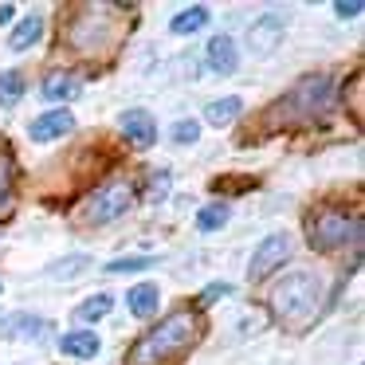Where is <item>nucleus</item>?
I'll return each mask as SVG.
<instances>
[{"label":"nucleus","mask_w":365,"mask_h":365,"mask_svg":"<svg viewBox=\"0 0 365 365\" xmlns=\"http://www.w3.org/2000/svg\"><path fill=\"white\" fill-rule=\"evenodd\" d=\"M192 338H197V314L192 310H173L150 334H142V341L130 349V365H161L173 354H181Z\"/></svg>","instance_id":"obj_1"},{"label":"nucleus","mask_w":365,"mask_h":365,"mask_svg":"<svg viewBox=\"0 0 365 365\" xmlns=\"http://www.w3.org/2000/svg\"><path fill=\"white\" fill-rule=\"evenodd\" d=\"M318 302H322V287H318V279L310 275V271H291V275L271 291V307H275V314L283 318V326H291V330H302V326L318 314Z\"/></svg>","instance_id":"obj_2"},{"label":"nucleus","mask_w":365,"mask_h":365,"mask_svg":"<svg viewBox=\"0 0 365 365\" xmlns=\"http://www.w3.org/2000/svg\"><path fill=\"white\" fill-rule=\"evenodd\" d=\"M130 205H134L130 181H110L106 189H98L95 197L83 205V220L87 224H110V220H118V216H126Z\"/></svg>","instance_id":"obj_3"},{"label":"nucleus","mask_w":365,"mask_h":365,"mask_svg":"<svg viewBox=\"0 0 365 365\" xmlns=\"http://www.w3.org/2000/svg\"><path fill=\"white\" fill-rule=\"evenodd\" d=\"M346 236H361V224L349 220L346 212H338V208H326V212L314 216V224H310V247H318V252L341 247Z\"/></svg>","instance_id":"obj_4"},{"label":"nucleus","mask_w":365,"mask_h":365,"mask_svg":"<svg viewBox=\"0 0 365 365\" xmlns=\"http://www.w3.org/2000/svg\"><path fill=\"white\" fill-rule=\"evenodd\" d=\"M330 103H334V83L326 79V75L302 79L299 87H294V95H291V106H299L302 114H326Z\"/></svg>","instance_id":"obj_5"},{"label":"nucleus","mask_w":365,"mask_h":365,"mask_svg":"<svg viewBox=\"0 0 365 365\" xmlns=\"http://www.w3.org/2000/svg\"><path fill=\"white\" fill-rule=\"evenodd\" d=\"M287 255H291V240L287 236H267L259 247H255L252 263H247V279H267Z\"/></svg>","instance_id":"obj_6"},{"label":"nucleus","mask_w":365,"mask_h":365,"mask_svg":"<svg viewBox=\"0 0 365 365\" xmlns=\"http://www.w3.org/2000/svg\"><path fill=\"white\" fill-rule=\"evenodd\" d=\"M283 40V16H259L247 28V51L252 56H271Z\"/></svg>","instance_id":"obj_7"},{"label":"nucleus","mask_w":365,"mask_h":365,"mask_svg":"<svg viewBox=\"0 0 365 365\" xmlns=\"http://www.w3.org/2000/svg\"><path fill=\"white\" fill-rule=\"evenodd\" d=\"M75 130V114L71 110H48V114H40V118L28 126V138L32 142H51V138H63V134H71Z\"/></svg>","instance_id":"obj_8"},{"label":"nucleus","mask_w":365,"mask_h":365,"mask_svg":"<svg viewBox=\"0 0 365 365\" xmlns=\"http://www.w3.org/2000/svg\"><path fill=\"white\" fill-rule=\"evenodd\" d=\"M122 130H126V138L138 145V150H150V145L158 142V122H153V114L142 110V106H134V110L122 114Z\"/></svg>","instance_id":"obj_9"},{"label":"nucleus","mask_w":365,"mask_h":365,"mask_svg":"<svg viewBox=\"0 0 365 365\" xmlns=\"http://www.w3.org/2000/svg\"><path fill=\"white\" fill-rule=\"evenodd\" d=\"M110 43V32H106V20H75L71 28V48L83 51V56H95L98 48Z\"/></svg>","instance_id":"obj_10"},{"label":"nucleus","mask_w":365,"mask_h":365,"mask_svg":"<svg viewBox=\"0 0 365 365\" xmlns=\"http://www.w3.org/2000/svg\"><path fill=\"white\" fill-rule=\"evenodd\" d=\"M205 59H208V71L216 75H232L240 67V51L236 43H232V36H212L205 48Z\"/></svg>","instance_id":"obj_11"},{"label":"nucleus","mask_w":365,"mask_h":365,"mask_svg":"<svg viewBox=\"0 0 365 365\" xmlns=\"http://www.w3.org/2000/svg\"><path fill=\"white\" fill-rule=\"evenodd\" d=\"M40 95L51 98V103H71V98L83 95V83H79V75H71V71H56V75L43 79Z\"/></svg>","instance_id":"obj_12"},{"label":"nucleus","mask_w":365,"mask_h":365,"mask_svg":"<svg viewBox=\"0 0 365 365\" xmlns=\"http://www.w3.org/2000/svg\"><path fill=\"white\" fill-rule=\"evenodd\" d=\"M43 334H48V322H43V318H32V314L0 318V338H32V341H40Z\"/></svg>","instance_id":"obj_13"},{"label":"nucleus","mask_w":365,"mask_h":365,"mask_svg":"<svg viewBox=\"0 0 365 365\" xmlns=\"http://www.w3.org/2000/svg\"><path fill=\"white\" fill-rule=\"evenodd\" d=\"M59 349H63L67 357H79V361H87V357H95L98 349H103V341H98V334L91 330H71L59 338Z\"/></svg>","instance_id":"obj_14"},{"label":"nucleus","mask_w":365,"mask_h":365,"mask_svg":"<svg viewBox=\"0 0 365 365\" xmlns=\"http://www.w3.org/2000/svg\"><path fill=\"white\" fill-rule=\"evenodd\" d=\"M91 267H95L91 255H67V259H59V263L48 267V279L51 283H75V279H83Z\"/></svg>","instance_id":"obj_15"},{"label":"nucleus","mask_w":365,"mask_h":365,"mask_svg":"<svg viewBox=\"0 0 365 365\" xmlns=\"http://www.w3.org/2000/svg\"><path fill=\"white\" fill-rule=\"evenodd\" d=\"M126 302H130V314H134V318H153V314H158L161 294H158V287H153V283H138L134 291L126 294Z\"/></svg>","instance_id":"obj_16"},{"label":"nucleus","mask_w":365,"mask_h":365,"mask_svg":"<svg viewBox=\"0 0 365 365\" xmlns=\"http://www.w3.org/2000/svg\"><path fill=\"white\" fill-rule=\"evenodd\" d=\"M40 36H43V16L32 12V16L20 20V28L9 36V51H28L32 43H40Z\"/></svg>","instance_id":"obj_17"},{"label":"nucleus","mask_w":365,"mask_h":365,"mask_svg":"<svg viewBox=\"0 0 365 365\" xmlns=\"http://www.w3.org/2000/svg\"><path fill=\"white\" fill-rule=\"evenodd\" d=\"M205 24H208V9L205 4H192V9L177 12V16L169 20V32L173 36H192V32H200Z\"/></svg>","instance_id":"obj_18"},{"label":"nucleus","mask_w":365,"mask_h":365,"mask_svg":"<svg viewBox=\"0 0 365 365\" xmlns=\"http://www.w3.org/2000/svg\"><path fill=\"white\" fill-rule=\"evenodd\" d=\"M244 110V103H240L236 95H228V98H216V103H208L205 106V122L208 126H228L236 114Z\"/></svg>","instance_id":"obj_19"},{"label":"nucleus","mask_w":365,"mask_h":365,"mask_svg":"<svg viewBox=\"0 0 365 365\" xmlns=\"http://www.w3.org/2000/svg\"><path fill=\"white\" fill-rule=\"evenodd\" d=\"M20 98H24V75L0 71V106H16Z\"/></svg>","instance_id":"obj_20"},{"label":"nucleus","mask_w":365,"mask_h":365,"mask_svg":"<svg viewBox=\"0 0 365 365\" xmlns=\"http://www.w3.org/2000/svg\"><path fill=\"white\" fill-rule=\"evenodd\" d=\"M228 216H232V208L224 205V200H220V205H205L197 212V228L200 232H216V228H224V224H228Z\"/></svg>","instance_id":"obj_21"},{"label":"nucleus","mask_w":365,"mask_h":365,"mask_svg":"<svg viewBox=\"0 0 365 365\" xmlns=\"http://www.w3.org/2000/svg\"><path fill=\"white\" fill-rule=\"evenodd\" d=\"M110 307H114L110 294H95V299H87L79 310H75V318H79V322H98V318L110 314Z\"/></svg>","instance_id":"obj_22"},{"label":"nucleus","mask_w":365,"mask_h":365,"mask_svg":"<svg viewBox=\"0 0 365 365\" xmlns=\"http://www.w3.org/2000/svg\"><path fill=\"white\" fill-rule=\"evenodd\" d=\"M12 153L9 150H0V216L9 212V205H12Z\"/></svg>","instance_id":"obj_23"},{"label":"nucleus","mask_w":365,"mask_h":365,"mask_svg":"<svg viewBox=\"0 0 365 365\" xmlns=\"http://www.w3.org/2000/svg\"><path fill=\"white\" fill-rule=\"evenodd\" d=\"M153 267L150 255H130V259H110L106 263V275H126V271H145Z\"/></svg>","instance_id":"obj_24"},{"label":"nucleus","mask_w":365,"mask_h":365,"mask_svg":"<svg viewBox=\"0 0 365 365\" xmlns=\"http://www.w3.org/2000/svg\"><path fill=\"white\" fill-rule=\"evenodd\" d=\"M197 138H200V122L185 118V122H177V126H173V142L177 145H192Z\"/></svg>","instance_id":"obj_25"},{"label":"nucleus","mask_w":365,"mask_h":365,"mask_svg":"<svg viewBox=\"0 0 365 365\" xmlns=\"http://www.w3.org/2000/svg\"><path fill=\"white\" fill-rule=\"evenodd\" d=\"M165 197H169V173L161 169V173L150 177V192H145V200H150V205H158V200H165Z\"/></svg>","instance_id":"obj_26"},{"label":"nucleus","mask_w":365,"mask_h":365,"mask_svg":"<svg viewBox=\"0 0 365 365\" xmlns=\"http://www.w3.org/2000/svg\"><path fill=\"white\" fill-rule=\"evenodd\" d=\"M224 294H232V287H228V283H212V287H205V294H200V307H208V302L224 299Z\"/></svg>","instance_id":"obj_27"},{"label":"nucleus","mask_w":365,"mask_h":365,"mask_svg":"<svg viewBox=\"0 0 365 365\" xmlns=\"http://www.w3.org/2000/svg\"><path fill=\"white\" fill-rule=\"evenodd\" d=\"M334 12H338L341 20H354V16H361V0H341V4H334Z\"/></svg>","instance_id":"obj_28"},{"label":"nucleus","mask_w":365,"mask_h":365,"mask_svg":"<svg viewBox=\"0 0 365 365\" xmlns=\"http://www.w3.org/2000/svg\"><path fill=\"white\" fill-rule=\"evenodd\" d=\"M12 12H16L12 4H0V24H9V20H12Z\"/></svg>","instance_id":"obj_29"}]
</instances>
